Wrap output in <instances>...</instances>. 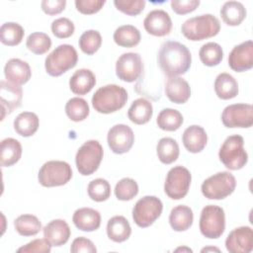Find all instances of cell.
<instances>
[{"label":"cell","instance_id":"cell-17","mask_svg":"<svg viewBox=\"0 0 253 253\" xmlns=\"http://www.w3.org/2000/svg\"><path fill=\"white\" fill-rule=\"evenodd\" d=\"M145 31L155 37H164L172 30V21L169 14L160 9L150 11L143 21Z\"/></svg>","mask_w":253,"mask_h":253},{"label":"cell","instance_id":"cell-43","mask_svg":"<svg viewBox=\"0 0 253 253\" xmlns=\"http://www.w3.org/2000/svg\"><path fill=\"white\" fill-rule=\"evenodd\" d=\"M51 32L58 39H67L74 33L75 27L68 18H58L51 23Z\"/></svg>","mask_w":253,"mask_h":253},{"label":"cell","instance_id":"cell-21","mask_svg":"<svg viewBox=\"0 0 253 253\" xmlns=\"http://www.w3.org/2000/svg\"><path fill=\"white\" fill-rule=\"evenodd\" d=\"M72 221L79 230L91 232L100 227L101 214L97 210L91 208H81L74 211Z\"/></svg>","mask_w":253,"mask_h":253},{"label":"cell","instance_id":"cell-48","mask_svg":"<svg viewBox=\"0 0 253 253\" xmlns=\"http://www.w3.org/2000/svg\"><path fill=\"white\" fill-rule=\"evenodd\" d=\"M70 251L72 253H80V252H85V253H96L97 248L94 245V243L83 236L75 238L70 246Z\"/></svg>","mask_w":253,"mask_h":253},{"label":"cell","instance_id":"cell-6","mask_svg":"<svg viewBox=\"0 0 253 253\" xmlns=\"http://www.w3.org/2000/svg\"><path fill=\"white\" fill-rule=\"evenodd\" d=\"M104 150L98 140H87L77 150L75 163L77 170L83 176L93 174L99 168L103 159Z\"/></svg>","mask_w":253,"mask_h":253},{"label":"cell","instance_id":"cell-50","mask_svg":"<svg viewBox=\"0 0 253 253\" xmlns=\"http://www.w3.org/2000/svg\"><path fill=\"white\" fill-rule=\"evenodd\" d=\"M208 251H217V252H219V249L215 248V247H207V248L202 249V252H208Z\"/></svg>","mask_w":253,"mask_h":253},{"label":"cell","instance_id":"cell-46","mask_svg":"<svg viewBox=\"0 0 253 253\" xmlns=\"http://www.w3.org/2000/svg\"><path fill=\"white\" fill-rule=\"evenodd\" d=\"M105 3V0H76L75 7L84 15H92L99 12Z\"/></svg>","mask_w":253,"mask_h":253},{"label":"cell","instance_id":"cell-5","mask_svg":"<svg viewBox=\"0 0 253 253\" xmlns=\"http://www.w3.org/2000/svg\"><path fill=\"white\" fill-rule=\"evenodd\" d=\"M78 60V54L73 45L63 43L55 47L45 58L44 67L47 74L57 77L73 68Z\"/></svg>","mask_w":253,"mask_h":253},{"label":"cell","instance_id":"cell-14","mask_svg":"<svg viewBox=\"0 0 253 253\" xmlns=\"http://www.w3.org/2000/svg\"><path fill=\"white\" fill-rule=\"evenodd\" d=\"M108 145L116 154H124L130 150L134 142V133L132 129L124 124H118L112 126L107 135Z\"/></svg>","mask_w":253,"mask_h":253},{"label":"cell","instance_id":"cell-49","mask_svg":"<svg viewBox=\"0 0 253 253\" xmlns=\"http://www.w3.org/2000/svg\"><path fill=\"white\" fill-rule=\"evenodd\" d=\"M65 0H42L41 3L42 11L47 15H56L65 9Z\"/></svg>","mask_w":253,"mask_h":253},{"label":"cell","instance_id":"cell-40","mask_svg":"<svg viewBox=\"0 0 253 253\" xmlns=\"http://www.w3.org/2000/svg\"><path fill=\"white\" fill-rule=\"evenodd\" d=\"M87 193L91 200L95 202H105L111 196V185L103 178L92 180L87 187Z\"/></svg>","mask_w":253,"mask_h":253},{"label":"cell","instance_id":"cell-41","mask_svg":"<svg viewBox=\"0 0 253 253\" xmlns=\"http://www.w3.org/2000/svg\"><path fill=\"white\" fill-rule=\"evenodd\" d=\"M26 45L30 51L35 54H43L45 53L51 46L50 38L41 32H35L29 35L26 41Z\"/></svg>","mask_w":253,"mask_h":253},{"label":"cell","instance_id":"cell-44","mask_svg":"<svg viewBox=\"0 0 253 253\" xmlns=\"http://www.w3.org/2000/svg\"><path fill=\"white\" fill-rule=\"evenodd\" d=\"M114 5L119 11L126 15L136 16L143 11L145 7V1L144 0H115Z\"/></svg>","mask_w":253,"mask_h":253},{"label":"cell","instance_id":"cell-24","mask_svg":"<svg viewBox=\"0 0 253 253\" xmlns=\"http://www.w3.org/2000/svg\"><path fill=\"white\" fill-rule=\"evenodd\" d=\"M95 85V74L87 68L76 70L69 79V88L76 95H86Z\"/></svg>","mask_w":253,"mask_h":253},{"label":"cell","instance_id":"cell-51","mask_svg":"<svg viewBox=\"0 0 253 253\" xmlns=\"http://www.w3.org/2000/svg\"><path fill=\"white\" fill-rule=\"evenodd\" d=\"M176 252H179V251H187V252H192V249H190V248H187V247H180V248H177L176 250H175Z\"/></svg>","mask_w":253,"mask_h":253},{"label":"cell","instance_id":"cell-18","mask_svg":"<svg viewBox=\"0 0 253 253\" xmlns=\"http://www.w3.org/2000/svg\"><path fill=\"white\" fill-rule=\"evenodd\" d=\"M23 98L22 88L18 85L10 82L1 81L0 83V101L2 107V119L4 120L6 115L11 114L15 109L21 106Z\"/></svg>","mask_w":253,"mask_h":253},{"label":"cell","instance_id":"cell-8","mask_svg":"<svg viewBox=\"0 0 253 253\" xmlns=\"http://www.w3.org/2000/svg\"><path fill=\"white\" fill-rule=\"evenodd\" d=\"M72 178L71 166L60 160H50L45 162L40 169L38 180L43 187L63 186Z\"/></svg>","mask_w":253,"mask_h":253},{"label":"cell","instance_id":"cell-10","mask_svg":"<svg viewBox=\"0 0 253 253\" xmlns=\"http://www.w3.org/2000/svg\"><path fill=\"white\" fill-rule=\"evenodd\" d=\"M163 204L155 196L139 199L132 209V219L136 225L145 228L150 226L162 213Z\"/></svg>","mask_w":253,"mask_h":253},{"label":"cell","instance_id":"cell-2","mask_svg":"<svg viewBox=\"0 0 253 253\" xmlns=\"http://www.w3.org/2000/svg\"><path fill=\"white\" fill-rule=\"evenodd\" d=\"M127 101L126 90L116 84L100 87L92 97V106L100 114H111L125 107Z\"/></svg>","mask_w":253,"mask_h":253},{"label":"cell","instance_id":"cell-32","mask_svg":"<svg viewBox=\"0 0 253 253\" xmlns=\"http://www.w3.org/2000/svg\"><path fill=\"white\" fill-rule=\"evenodd\" d=\"M114 42L123 47H133L140 42V32L132 25L120 26L114 32Z\"/></svg>","mask_w":253,"mask_h":253},{"label":"cell","instance_id":"cell-28","mask_svg":"<svg viewBox=\"0 0 253 253\" xmlns=\"http://www.w3.org/2000/svg\"><path fill=\"white\" fill-rule=\"evenodd\" d=\"M214 91L221 100H229L237 96L238 83L235 78L228 73H220L214 81Z\"/></svg>","mask_w":253,"mask_h":253},{"label":"cell","instance_id":"cell-34","mask_svg":"<svg viewBox=\"0 0 253 253\" xmlns=\"http://www.w3.org/2000/svg\"><path fill=\"white\" fill-rule=\"evenodd\" d=\"M183 122L184 119L182 114L179 111L170 108L163 109L156 119V124L159 128L166 131L177 130L182 126Z\"/></svg>","mask_w":253,"mask_h":253},{"label":"cell","instance_id":"cell-31","mask_svg":"<svg viewBox=\"0 0 253 253\" xmlns=\"http://www.w3.org/2000/svg\"><path fill=\"white\" fill-rule=\"evenodd\" d=\"M0 162L3 167H9L17 163L22 156V145L19 140L7 137L1 141Z\"/></svg>","mask_w":253,"mask_h":253},{"label":"cell","instance_id":"cell-15","mask_svg":"<svg viewBox=\"0 0 253 253\" xmlns=\"http://www.w3.org/2000/svg\"><path fill=\"white\" fill-rule=\"evenodd\" d=\"M226 250L230 253H249L253 249V230L249 226L234 228L225 239Z\"/></svg>","mask_w":253,"mask_h":253},{"label":"cell","instance_id":"cell-9","mask_svg":"<svg viewBox=\"0 0 253 253\" xmlns=\"http://www.w3.org/2000/svg\"><path fill=\"white\" fill-rule=\"evenodd\" d=\"M201 233L210 239L219 238L225 229V213L222 208L215 205L206 206L200 216Z\"/></svg>","mask_w":253,"mask_h":253},{"label":"cell","instance_id":"cell-26","mask_svg":"<svg viewBox=\"0 0 253 253\" xmlns=\"http://www.w3.org/2000/svg\"><path fill=\"white\" fill-rule=\"evenodd\" d=\"M194 221V213L191 208L179 205L173 208L169 215V223L175 231H185L189 229Z\"/></svg>","mask_w":253,"mask_h":253},{"label":"cell","instance_id":"cell-38","mask_svg":"<svg viewBox=\"0 0 253 253\" xmlns=\"http://www.w3.org/2000/svg\"><path fill=\"white\" fill-rule=\"evenodd\" d=\"M89 105L86 100L73 97L69 99L65 105V113L73 122H82L89 116Z\"/></svg>","mask_w":253,"mask_h":253},{"label":"cell","instance_id":"cell-25","mask_svg":"<svg viewBox=\"0 0 253 253\" xmlns=\"http://www.w3.org/2000/svg\"><path fill=\"white\" fill-rule=\"evenodd\" d=\"M131 234L128 220L123 215H115L108 220L107 235L114 242H124Z\"/></svg>","mask_w":253,"mask_h":253},{"label":"cell","instance_id":"cell-23","mask_svg":"<svg viewBox=\"0 0 253 253\" xmlns=\"http://www.w3.org/2000/svg\"><path fill=\"white\" fill-rule=\"evenodd\" d=\"M165 94L171 102L184 104L191 96V88L184 78L179 76L169 77L165 85Z\"/></svg>","mask_w":253,"mask_h":253},{"label":"cell","instance_id":"cell-11","mask_svg":"<svg viewBox=\"0 0 253 253\" xmlns=\"http://www.w3.org/2000/svg\"><path fill=\"white\" fill-rule=\"evenodd\" d=\"M191 180V173L186 167L180 165L175 166L167 173L164 192L172 200H181L188 194Z\"/></svg>","mask_w":253,"mask_h":253},{"label":"cell","instance_id":"cell-4","mask_svg":"<svg viewBox=\"0 0 253 253\" xmlns=\"http://www.w3.org/2000/svg\"><path fill=\"white\" fill-rule=\"evenodd\" d=\"M218 157L221 163L229 170L243 168L248 161L243 137L239 134L227 136L219 148Z\"/></svg>","mask_w":253,"mask_h":253},{"label":"cell","instance_id":"cell-1","mask_svg":"<svg viewBox=\"0 0 253 253\" xmlns=\"http://www.w3.org/2000/svg\"><path fill=\"white\" fill-rule=\"evenodd\" d=\"M158 63L168 77H176L185 74L190 69L192 55L185 44L176 41H168L159 49Z\"/></svg>","mask_w":253,"mask_h":253},{"label":"cell","instance_id":"cell-12","mask_svg":"<svg viewBox=\"0 0 253 253\" xmlns=\"http://www.w3.org/2000/svg\"><path fill=\"white\" fill-rule=\"evenodd\" d=\"M221 122L226 127H251L253 125V107L250 104H232L224 108Z\"/></svg>","mask_w":253,"mask_h":253},{"label":"cell","instance_id":"cell-30","mask_svg":"<svg viewBox=\"0 0 253 253\" xmlns=\"http://www.w3.org/2000/svg\"><path fill=\"white\" fill-rule=\"evenodd\" d=\"M220 16L227 26H238L246 18V9L238 1H227L220 8Z\"/></svg>","mask_w":253,"mask_h":253},{"label":"cell","instance_id":"cell-47","mask_svg":"<svg viewBox=\"0 0 253 253\" xmlns=\"http://www.w3.org/2000/svg\"><path fill=\"white\" fill-rule=\"evenodd\" d=\"M172 10L178 15H185L195 11L200 5L199 0H172Z\"/></svg>","mask_w":253,"mask_h":253},{"label":"cell","instance_id":"cell-39","mask_svg":"<svg viewBox=\"0 0 253 253\" xmlns=\"http://www.w3.org/2000/svg\"><path fill=\"white\" fill-rule=\"evenodd\" d=\"M80 49L87 55L94 54L102 44V36L96 30L85 31L79 38Z\"/></svg>","mask_w":253,"mask_h":253},{"label":"cell","instance_id":"cell-27","mask_svg":"<svg viewBox=\"0 0 253 253\" xmlns=\"http://www.w3.org/2000/svg\"><path fill=\"white\" fill-rule=\"evenodd\" d=\"M152 104L144 98H138L134 100L127 111V117L129 121L135 125H144L148 123L152 118Z\"/></svg>","mask_w":253,"mask_h":253},{"label":"cell","instance_id":"cell-33","mask_svg":"<svg viewBox=\"0 0 253 253\" xmlns=\"http://www.w3.org/2000/svg\"><path fill=\"white\" fill-rule=\"evenodd\" d=\"M156 152L158 159L163 164H171L179 157L180 150L179 145L174 138L162 137L156 145Z\"/></svg>","mask_w":253,"mask_h":253},{"label":"cell","instance_id":"cell-29","mask_svg":"<svg viewBox=\"0 0 253 253\" xmlns=\"http://www.w3.org/2000/svg\"><path fill=\"white\" fill-rule=\"evenodd\" d=\"M39 126V117L33 112L20 113L14 120V129L18 134L24 137H29L35 134Z\"/></svg>","mask_w":253,"mask_h":253},{"label":"cell","instance_id":"cell-19","mask_svg":"<svg viewBox=\"0 0 253 253\" xmlns=\"http://www.w3.org/2000/svg\"><path fill=\"white\" fill-rule=\"evenodd\" d=\"M4 74L8 82L21 86L31 79L32 70L28 62L20 58H11L5 64Z\"/></svg>","mask_w":253,"mask_h":253},{"label":"cell","instance_id":"cell-35","mask_svg":"<svg viewBox=\"0 0 253 253\" xmlns=\"http://www.w3.org/2000/svg\"><path fill=\"white\" fill-rule=\"evenodd\" d=\"M16 231L22 236H34L42 229L40 219L33 214H21L14 220Z\"/></svg>","mask_w":253,"mask_h":253},{"label":"cell","instance_id":"cell-20","mask_svg":"<svg viewBox=\"0 0 253 253\" xmlns=\"http://www.w3.org/2000/svg\"><path fill=\"white\" fill-rule=\"evenodd\" d=\"M43 237L51 244V246H62L70 237L71 230L68 223L63 219H53L49 221L42 229Z\"/></svg>","mask_w":253,"mask_h":253},{"label":"cell","instance_id":"cell-13","mask_svg":"<svg viewBox=\"0 0 253 253\" xmlns=\"http://www.w3.org/2000/svg\"><path fill=\"white\" fill-rule=\"evenodd\" d=\"M143 71L141 57L136 52L123 53L116 62V74L122 81L134 82Z\"/></svg>","mask_w":253,"mask_h":253},{"label":"cell","instance_id":"cell-3","mask_svg":"<svg viewBox=\"0 0 253 253\" xmlns=\"http://www.w3.org/2000/svg\"><path fill=\"white\" fill-rule=\"evenodd\" d=\"M219 21L211 14H204L190 18L186 20L181 27V32L184 37L192 42L212 38L219 33Z\"/></svg>","mask_w":253,"mask_h":253},{"label":"cell","instance_id":"cell-37","mask_svg":"<svg viewBox=\"0 0 253 253\" xmlns=\"http://www.w3.org/2000/svg\"><path fill=\"white\" fill-rule=\"evenodd\" d=\"M199 56L206 66L212 67L221 62L223 58V50L218 43L210 42L202 45L199 51Z\"/></svg>","mask_w":253,"mask_h":253},{"label":"cell","instance_id":"cell-42","mask_svg":"<svg viewBox=\"0 0 253 253\" xmlns=\"http://www.w3.org/2000/svg\"><path fill=\"white\" fill-rule=\"evenodd\" d=\"M138 194V185L131 178L121 179L115 187V195L120 201H130Z\"/></svg>","mask_w":253,"mask_h":253},{"label":"cell","instance_id":"cell-22","mask_svg":"<svg viewBox=\"0 0 253 253\" xmlns=\"http://www.w3.org/2000/svg\"><path fill=\"white\" fill-rule=\"evenodd\" d=\"M185 148L191 153L201 152L207 145L208 135L203 126L193 125L188 126L182 135Z\"/></svg>","mask_w":253,"mask_h":253},{"label":"cell","instance_id":"cell-7","mask_svg":"<svg viewBox=\"0 0 253 253\" xmlns=\"http://www.w3.org/2000/svg\"><path fill=\"white\" fill-rule=\"evenodd\" d=\"M236 187L235 177L227 171H221L207 178L202 186V194L209 200H222L231 195Z\"/></svg>","mask_w":253,"mask_h":253},{"label":"cell","instance_id":"cell-36","mask_svg":"<svg viewBox=\"0 0 253 253\" xmlns=\"http://www.w3.org/2000/svg\"><path fill=\"white\" fill-rule=\"evenodd\" d=\"M24 28L14 22H8L0 28V41L3 44L8 46H14L19 44L24 38Z\"/></svg>","mask_w":253,"mask_h":253},{"label":"cell","instance_id":"cell-45","mask_svg":"<svg viewBox=\"0 0 253 253\" xmlns=\"http://www.w3.org/2000/svg\"><path fill=\"white\" fill-rule=\"evenodd\" d=\"M51 250V244L45 238L34 239L26 245L18 248L19 253H49Z\"/></svg>","mask_w":253,"mask_h":253},{"label":"cell","instance_id":"cell-16","mask_svg":"<svg viewBox=\"0 0 253 253\" xmlns=\"http://www.w3.org/2000/svg\"><path fill=\"white\" fill-rule=\"evenodd\" d=\"M228 65L236 72H244L253 67V42L251 40L231 49L228 55Z\"/></svg>","mask_w":253,"mask_h":253}]
</instances>
